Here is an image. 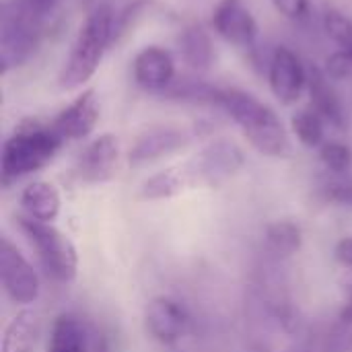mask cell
<instances>
[{"label":"cell","instance_id":"obj_1","mask_svg":"<svg viewBox=\"0 0 352 352\" xmlns=\"http://www.w3.org/2000/svg\"><path fill=\"white\" fill-rule=\"evenodd\" d=\"M60 0H6L0 14V70L23 66L39 47L47 19Z\"/></svg>","mask_w":352,"mask_h":352},{"label":"cell","instance_id":"obj_2","mask_svg":"<svg viewBox=\"0 0 352 352\" xmlns=\"http://www.w3.org/2000/svg\"><path fill=\"white\" fill-rule=\"evenodd\" d=\"M223 109L243 132L248 142L262 155L285 159L291 155V140L283 120L272 107L243 89H223L219 99Z\"/></svg>","mask_w":352,"mask_h":352},{"label":"cell","instance_id":"obj_3","mask_svg":"<svg viewBox=\"0 0 352 352\" xmlns=\"http://www.w3.org/2000/svg\"><path fill=\"white\" fill-rule=\"evenodd\" d=\"M116 35V12L109 4H97L80 25L72 47L58 74V85L64 91L82 87L99 68L107 47Z\"/></svg>","mask_w":352,"mask_h":352},{"label":"cell","instance_id":"obj_4","mask_svg":"<svg viewBox=\"0 0 352 352\" xmlns=\"http://www.w3.org/2000/svg\"><path fill=\"white\" fill-rule=\"evenodd\" d=\"M66 140L52 128V124H41L39 120H23L14 132L4 140L0 173L2 186L43 169Z\"/></svg>","mask_w":352,"mask_h":352},{"label":"cell","instance_id":"obj_5","mask_svg":"<svg viewBox=\"0 0 352 352\" xmlns=\"http://www.w3.org/2000/svg\"><path fill=\"white\" fill-rule=\"evenodd\" d=\"M19 227L35 248L45 272L58 283H72L78 272V254L74 243L52 223H41L29 217L19 219Z\"/></svg>","mask_w":352,"mask_h":352},{"label":"cell","instance_id":"obj_6","mask_svg":"<svg viewBox=\"0 0 352 352\" xmlns=\"http://www.w3.org/2000/svg\"><path fill=\"white\" fill-rule=\"evenodd\" d=\"M245 163L243 151L231 140H214L204 146L190 163H186V171L192 188L208 186L217 188L231 179Z\"/></svg>","mask_w":352,"mask_h":352},{"label":"cell","instance_id":"obj_7","mask_svg":"<svg viewBox=\"0 0 352 352\" xmlns=\"http://www.w3.org/2000/svg\"><path fill=\"white\" fill-rule=\"evenodd\" d=\"M0 280L10 301L29 305L39 297V276L8 237L0 239Z\"/></svg>","mask_w":352,"mask_h":352},{"label":"cell","instance_id":"obj_8","mask_svg":"<svg viewBox=\"0 0 352 352\" xmlns=\"http://www.w3.org/2000/svg\"><path fill=\"white\" fill-rule=\"evenodd\" d=\"M307 82L309 72L305 70L299 56L291 47L278 45L268 66V85L272 95L283 105H295L301 99Z\"/></svg>","mask_w":352,"mask_h":352},{"label":"cell","instance_id":"obj_9","mask_svg":"<svg viewBox=\"0 0 352 352\" xmlns=\"http://www.w3.org/2000/svg\"><path fill=\"white\" fill-rule=\"evenodd\" d=\"M214 31L239 50H254L258 39V23L243 0H219L212 10Z\"/></svg>","mask_w":352,"mask_h":352},{"label":"cell","instance_id":"obj_10","mask_svg":"<svg viewBox=\"0 0 352 352\" xmlns=\"http://www.w3.org/2000/svg\"><path fill=\"white\" fill-rule=\"evenodd\" d=\"M146 332L161 344H175L190 328V316L182 303L169 297H155L144 311Z\"/></svg>","mask_w":352,"mask_h":352},{"label":"cell","instance_id":"obj_11","mask_svg":"<svg viewBox=\"0 0 352 352\" xmlns=\"http://www.w3.org/2000/svg\"><path fill=\"white\" fill-rule=\"evenodd\" d=\"M120 161V140L116 134L97 136L80 153L76 173L85 184H103L116 175Z\"/></svg>","mask_w":352,"mask_h":352},{"label":"cell","instance_id":"obj_12","mask_svg":"<svg viewBox=\"0 0 352 352\" xmlns=\"http://www.w3.org/2000/svg\"><path fill=\"white\" fill-rule=\"evenodd\" d=\"M99 116H101V105L97 93L95 89H87L54 118L52 128L64 140H82L95 130Z\"/></svg>","mask_w":352,"mask_h":352},{"label":"cell","instance_id":"obj_13","mask_svg":"<svg viewBox=\"0 0 352 352\" xmlns=\"http://www.w3.org/2000/svg\"><path fill=\"white\" fill-rule=\"evenodd\" d=\"M190 140H192L190 134L179 128H171V126L151 128L134 140L132 148L128 151V163L132 167H140L159 161L167 155L182 151Z\"/></svg>","mask_w":352,"mask_h":352},{"label":"cell","instance_id":"obj_14","mask_svg":"<svg viewBox=\"0 0 352 352\" xmlns=\"http://www.w3.org/2000/svg\"><path fill=\"white\" fill-rule=\"evenodd\" d=\"M132 74L140 89L161 95L175 78V62L171 52L161 45H146L136 54Z\"/></svg>","mask_w":352,"mask_h":352},{"label":"cell","instance_id":"obj_15","mask_svg":"<svg viewBox=\"0 0 352 352\" xmlns=\"http://www.w3.org/2000/svg\"><path fill=\"white\" fill-rule=\"evenodd\" d=\"M307 72H309L307 91H309L311 109L332 128L344 130L349 126L346 109H344L342 99L338 97L336 89L332 87L328 74L320 66H309Z\"/></svg>","mask_w":352,"mask_h":352},{"label":"cell","instance_id":"obj_16","mask_svg":"<svg viewBox=\"0 0 352 352\" xmlns=\"http://www.w3.org/2000/svg\"><path fill=\"white\" fill-rule=\"evenodd\" d=\"M47 352H89V324L74 314H62L54 320Z\"/></svg>","mask_w":352,"mask_h":352},{"label":"cell","instance_id":"obj_17","mask_svg":"<svg viewBox=\"0 0 352 352\" xmlns=\"http://www.w3.org/2000/svg\"><path fill=\"white\" fill-rule=\"evenodd\" d=\"M21 206L27 212L29 219L41 221V223H52L60 214L62 198H60V192H58V188L54 184H50V182H33L23 190Z\"/></svg>","mask_w":352,"mask_h":352},{"label":"cell","instance_id":"obj_18","mask_svg":"<svg viewBox=\"0 0 352 352\" xmlns=\"http://www.w3.org/2000/svg\"><path fill=\"white\" fill-rule=\"evenodd\" d=\"M39 336V314L35 309L19 311L4 328L2 352H33Z\"/></svg>","mask_w":352,"mask_h":352},{"label":"cell","instance_id":"obj_19","mask_svg":"<svg viewBox=\"0 0 352 352\" xmlns=\"http://www.w3.org/2000/svg\"><path fill=\"white\" fill-rule=\"evenodd\" d=\"M179 52L184 62L202 72L208 70L212 60H214V47H212V39L208 35V31L200 25V23H192L188 25L182 35H179Z\"/></svg>","mask_w":352,"mask_h":352},{"label":"cell","instance_id":"obj_20","mask_svg":"<svg viewBox=\"0 0 352 352\" xmlns=\"http://www.w3.org/2000/svg\"><path fill=\"white\" fill-rule=\"evenodd\" d=\"M190 188H192V184H190L188 171H186V165H182V167L163 169V171L151 175L148 179H144L138 190V196L142 200H167V198H175V196L184 194Z\"/></svg>","mask_w":352,"mask_h":352},{"label":"cell","instance_id":"obj_21","mask_svg":"<svg viewBox=\"0 0 352 352\" xmlns=\"http://www.w3.org/2000/svg\"><path fill=\"white\" fill-rule=\"evenodd\" d=\"M221 91L214 85H208L204 80L196 78H184V80H173L161 97L169 101H182V103H196V105H214L219 107Z\"/></svg>","mask_w":352,"mask_h":352},{"label":"cell","instance_id":"obj_22","mask_svg":"<svg viewBox=\"0 0 352 352\" xmlns=\"http://www.w3.org/2000/svg\"><path fill=\"white\" fill-rule=\"evenodd\" d=\"M266 245L276 258H291L295 256L301 245H303V231L299 223L283 219V221H272L266 227Z\"/></svg>","mask_w":352,"mask_h":352},{"label":"cell","instance_id":"obj_23","mask_svg":"<svg viewBox=\"0 0 352 352\" xmlns=\"http://www.w3.org/2000/svg\"><path fill=\"white\" fill-rule=\"evenodd\" d=\"M324 126H326V122L311 107L299 109L291 118V130L305 148H320L326 142L324 140Z\"/></svg>","mask_w":352,"mask_h":352},{"label":"cell","instance_id":"obj_24","mask_svg":"<svg viewBox=\"0 0 352 352\" xmlns=\"http://www.w3.org/2000/svg\"><path fill=\"white\" fill-rule=\"evenodd\" d=\"M324 352H352V295L324 338Z\"/></svg>","mask_w":352,"mask_h":352},{"label":"cell","instance_id":"obj_25","mask_svg":"<svg viewBox=\"0 0 352 352\" xmlns=\"http://www.w3.org/2000/svg\"><path fill=\"white\" fill-rule=\"evenodd\" d=\"M320 161L326 165L328 171L344 175L352 167V148L338 140H326L320 146Z\"/></svg>","mask_w":352,"mask_h":352},{"label":"cell","instance_id":"obj_26","mask_svg":"<svg viewBox=\"0 0 352 352\" xmlns=\"http://www.w3.org/2000/svg\"><path fill=\"white\" fill-rule=\"evenodd\" d=\"M324 31L342 50H351L352 47V21L346 14H342L340 10H334V8L326 10Z\"/></svg>","mask_w":352,"mask_h":352},{"label":"cell","instance_id":"obj_27","mask_svg":"<svg viewBox=\"0 0 352 352\" xmlns=\"http://www.w3.org/2000/svg\"><path fill=\"white\" fill-rule=\"evenodd\" d=\"M320 196L328 204L352 208V177L330 179L328 184H324L320 188Z\"/></svg>","mask_w":352,"mask_h":352},{"label":"cell","instance_id":"obj_28","mask_svg":"<svg viewBox=\"0 0 352 352\" xmlns=\"http://www.w3.org/2000/svg\"><path fill=\"white\" fill-rule=\"evenodd\" d=\"M151 4H153V0H134L120 14H116V35H113V43H118L134 27V23L146 12V8Z\"/></svg>","mask_w":352,"mask_h":352},{"label":"cell","instance_id":"obj_29","mask_svg":"<svg viewBox=\"0 0 352 352\" xmlns=\"http://www.w3.org/2000/svg\"><path fill=\"white\" fill-rule=\"evenodd\" d=\"M324 72L330 80H344L352 76V54L349 50H338L326 60Z\"/></svg>","mask_w":352,"mask_h":352},{"label":"cell","instance_id":"obj_30","mask_svg":"<svg viewBox=\"0 0 352 352\" xmlns=\"http://www.w3.org/2000/svg\"><path fill=\"white\" fill-rule=\"evenodd\" d=\"M272 6L289 21H301L309 14V0H272Z\"/></svg>","mask_w":352,"mask_h":352},{"label":"cell","instance_id":"obj_31","mask_svg":"<svg viewBox=\"0 0 352 352\" xmlns=\"http://www.w3.org/2000/svg\"><path fill=\"white\" fill-rule=\"evenodd\" d=\"M89 352H111L107 334L95 324H89Z\"/></svg>","mask_w":352,"mask_h":352},{"label":"cell","instance_id":"obj_32","mask_svg":"<svg viewBox=\"0 0 352 352\" xmlns=\"http://www.w3.org/2000/svg\"><path fill=\"white\" fill-rule=\"evenodd\" d=\"M334 256H336L338 264L342 268H346V272H352V237H344L336 243Z\"/></svg>","mask_w":352,"mask_h":352},{"label":"cell","instance_id":"obj_33","mask_svg":"<svg viewBox=\"0 0 352 352\" xmlns=\"http://www.w3.org/2000/svg\"><path fill=\"white\" fill-rule=\"evenodd\" d=\"M245 352H272L270 351V346H266L264 342H254V344H250Z\"/></svg>","mask_w":352,"mask_h":352},{"label":"cell","instance_id":"obj_34","mask_svg":"<svg viewBox=\"0 0 352 352\" xmlns=\"http://www.w3.org/2000/svg\"><path fill=\"white\" fill-rule=\"evenodd\" d=\"M346 289H349V295H352V272H351V278L346 280Z\"/></svg>","mask_w":352,"mask_h":352},{"label":"cell","instance_id":"obj_35","mask_svg":"<svg viewBox=\"0 0 352 352\" xmlns=\"http://www.w3.org/2000/svg\"><path fill=\"white\" fill-rule=\"evenodd\" d=\"M349 52H351V54H352V47H351V50H349Z\"/></svg>","mask_w":352,"mask_h":352}]
</instances>
